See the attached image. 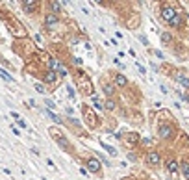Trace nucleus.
<instances>
[{"label":"nucleus","mask_w":189,"mask_h":180,"mask_svg":"<svg viewBox=\"0 0 189 180\" xmlns=\"http://www.w3.org/2000/svg\"><path fill=\"white\" fill-rule=\"evenodd\" d=\"M50 69H54V71H58L61 76H65V74H67V69L63 67V65H61L58 59H50Z\"/></svg>","instance_id":"2"},{"label":"nucleus","mask_w":189,"mask_h":180,"mask_svg":"<svg viewBox=\"0 0 189 180\" xmlns=\"http://www.w3.org/2000/svg\"><path fill=\"white\" fill-rule=\"evenodd\" d=\"M50 9H52L54 13H59L61 11V4L58 2V0H52V2H50Z\"/></svg>","instance_id":"14"},{"label":"nucleus","mask_w":189,"mask_h":180,"mask_svg":"<svg viewBox=\"0 0 189 180\" xmlns=\"http://www.w3.org/2000/svg\"><path fill=\"white\" fill-rule=\"evenodd\" d=\"M100 145H102V147H104V149H106V151H108L109 154H113V156H115V154H117V152H115V149H113V147H109L108 143H100Z\"/></svg>","instance_id":"21"},{"label":"nucleus","mask_w":189,"mask_h":180,"mask_svg":"<svg viewBox=\"0 0 189 180\" xmlns=\"http://www.w3.org/2000/svg\"><path fill=\"white\" fill-rule=\"evenodd\" d=\"M156 56L160 58V59H163V52H160V50H156Z\"/></svg>","instance_id":"27"},{"label":"nucleus","mask_w":189,"mask_h":180,"mask_svg":"<svg viewBox=\"0 0 189 180\" xmlns=\"http://www.w3.org/2000/svg\"><path fill=\"white\" fill-rule=\"evenodd\" d=\"M115 84L119 87H124V86H128V80H126V76H122V74H117L115 76Z\"/></svg>","instance_id":"10"},{"label":"nucleus","mask_w":189,"mask_h":180,"mask_svg":"<svg viewBox=\"0 0 189 180\" xmlns=\"http://www.w3.org/2000/svg\"><path fill=\"white\" fill-rule=\"evenodd\" d=\"M45 24H47V28L52 30L56 24H58V17H56V13H48L47 17H45Z\"/></svg>","instance_id":"4"},{"label":"nucleus","mask_w":189,"mask_h":180,"mask_svg":"<svg viewBox=\"0 0 189 180\" xmlns=\"http://www.w3.org/2000/svg\"><path fill=\"white\" fill-rule=\"evenodd\" d=\"M183 100H187V102H189V95H183Z\"/></svg>","instance_id":"28"},{"label":"nucleus","mask_w":189,"mask_h":180,"mask_svg":"<svg viewBox=\"0 0 189 180\" xmlns=\"http://www.w3.org/2000/svg\"><path fill=\"white\" fill-rule=\"evenodd\" d=\"M17 121H19V126L20 128H26V123H24V121H20V119H17Z\"/></svg>","instance_id":"25"},{"label":"nucleus","mask_w":189,"mask_h":180,"mask_svg":"<svg viewBox=\"0 0 189 180\" xmlns=\"http://www.w3.org/2000/svg\"><path fill=\"white\" fill-rule=\"evenodd\" d=\"M87 169H89L91 173H98V171H100V163H98V160H95V158L87 160Z\"/></svg>","instance_id":"5"},{"label":"nucleus","mask_w":189,"mask_h":180,"mask_svg":"<svg viewBox=\"0 0 189 180\" xmlns=\"http://www.w3.org/2000/svg\"><path fill=\"white\" fill-rule=\"evenodd\" d=\"M169 24H171V26H174V28H180V26H182V17L176 13L174 17H172L171 21H169Z\"/></svg>","instance_id":"11"},{"label":"nucleus","mask_w":189,"mask_h":180,"mask_svg":"<svg viewBox=\"0 0 189 180\" xmlns=\"http://www.w3.org/2000/svg\"><path fill=\"white\" fill-rule=\"evenodd\" d=\"M22 8L26 13H33L37 8V0H22Z\"/></svg>","instance_id":"3"},{"label":"nucleus","mask_w":189,"mask_h":180,"mask_svg":"<svg viewBox=\"0 0 189 180\" xmlns=\"http://www.w3.org/2000/svg\"><path fill=\"white\" fill-rule=\"evenodd\" d=\"M104 108H106V110H109V112H111V110H115V100H106Z\"/></svg>","instance_id":"19"},{"label":"nucleus","mask_w":189,"mask_h":180,"mask_svg":"<svg viewBox=\"0 0 189 180\" xmlns=\"http://www.w3.org/2000/svg\"><path fill=\"white\" fill-rule=\"evenodd\" d=\"M182 174H183L186 178H189V163H187V162L182 163Z\"/></svg>","instance_id":"16"},{"label":"nucleus","mask_w":189,"mask_h":180,"mask_svg":"<svg viewBox=\"0 0 189 180\" xmlns=\"http://www.w3.org/2000/svg\"><path fill=\"white\" fill-rule=\"evenodd\" d=\"M176 82H180L183 87H189V78H187L183 73H178V74H176Z\"/></svg>","instance_id":"8"},{"label":"nucleus","mask_w":189,"mask_h":180,"mask_svg":"<svg viewBox=\"0 0 189 180\" xmlns=\"http://www.w3.org/2000/svg\"><path fill=\"white\" fill-rule=\"evenodd\" d=\"M150 143H152V139H149V137L143 139V145H150Z\"/></svg>","instance_id":"26"},{"label":"nucleus","mask_w":189,"mask_h":180,"mask_svg":"<svg viewBox=\"0 0 189 180\" xmlns=\"http://www.w3.org/2000/svg\"><path fill=\"white\" fill-rule=\"evenodd\" d=\"M161 41H163V43H171V41H172L171 33H169V32H163V33H161Z\"/></svg>","instance_id":"17"},{"label":"nucleus","mask_w":189,"mask_h":180,"mask_svg":"<svg viewBox=\"0 0 189 180\" xmlns=\"http://www.w3.org/2000/svg\"><path fill=\"white\" fill-rule=\"evenodd\" d=\"M35 89H37V91H39V93H45V87H43V86H41V84H35Z\"/></svg>","instance_id":"23"},{"label":"nucleus","mask_w":189,"mask_h":180,"mask_svg":"<svg viewBox=\"0 0 189 180\" xmlns=\"http://www.w3.org/2000/svg\"><path fill=\"white\" fill-rule=\"evenodd\" d=\"M45 113H47V115H48L50 119H52V121H54V123H58V124L61 123V119H59L58 115H56V113H52V112H50V110H47V112H45Z\"/></svg>","instance_id":"15"},{"label":"nucleus","mask_w":189,"mask_h":180,"mask_svg":"<svg viewBox=\"0 0 189 180\" xmlns=\"http://www.w3.org/2000/svg\"><path fill=\"white\" fill-rule=\"evenodd\" d=\"M176 13H178V11H176L174 8H171V6H165V8L161 9V19H163V21H167V22H169V21H171L172 17H174Z\"/></svg>","instance_id":"1"},{"label":"nucleus","mask_w":189,"mask_h":180,"mask_svg":"<svg viewBox=\"0 0 189 180\" xmlns=\"http://www.w3.org/2000/svg\"><path fill=\"white\" fill-rule=\"evenodd\" d=\"M54 137H56V141L59 143V147L63 149V151H69V141H67V139L61 137V136H56V134H54Z\"/></svg>","instance_id":"9"},{"label":"nucleus","mask_w":189,"mask_h":180,"mask_svg":"<svg viewBox=\"0 0 189 180\" xmlns=\"http://www.w3.org/2000/svg\"><path fill=\"white\" fill-rule=\"evenodd\" d=\"M95 2H96V4H100V2H102V0H95Z\"/></svg>","instance_id":"29"},{"label":"nucleus","mask_w":189,"mask_h":180,"mask_svg":"<svg viewBox=\"0 0 189 180\" xmlns=\"http://www.w3.org/2000/svg\"><path fill=\"white\" fill-rule=\"evenodd\" d=\"M171 132H172V128L169 126V124H163V126H160V130H158V134H160V137H169L171 136Z\"/></svg>","instance_id":"6"},{"label":"nucleus","mask_w":189,"mask_h":180,"mask_svg":"<svg viewBox=\"0 0 189 180\" xmlns=\"http://www.w3.org/2000/svg\"><path fill=\"white\" fill-rule=\"evenodd\" d=\"M139 41H141L143 45H149V41H146V37H145V36H139Z\"/></svg>","instance_id":"24"},{"label":"nucleus","mask_w":189,"mask_h":180,"mask_svg":"<svg viewBox=\"0 0 189 180\" xmlns=\"http://www.w3.org/2000/svg\"><path fill=\"white\" fill-rule=\"evenodd\" d=\"M167 169H169L171 173H174V174H176V171H178V163H176V160H169V162H167Z\"/></svg>","instance_id":"13"},{"label":"nucleus","mask_w":189,"mask_h":180,"mask_svg":"<svg viewBox=\"0 0 189 180\" xmlns=\"http://www.w3.org/2000/svg\"><path fill=\"white\" fill-rule=\"evenodd\" d=\"M67 93H69V97H70V98H74V95H76V93H74V89L70 87V86H67Z\"/></svg>","instance_id":"22"},{"label":"nucleus","mask_w":189,"mask_h":180,"mask_svg":"<svg viewBox=\"0 0 189 180\" xmlns=\"http://www.w3.org/2000/svg\"><path fill=\"white\" fill-rule=\"evenodd\" d=\"M113 91H115L113 86H109V84H106V86H104V93L108 95V97H111V95H113Z\"/></svg>","instance_id":"18"},{"label":"nucleus","mask_w":189,"mask_h":180,"mask_svg":"<svg viewBox=\"0 0 189 180\" xmlns=\"http://www.w3.org/2000/svg\"><path fill=\"white\" fill-rule=\"evenodd\" d=\"M146 160H149V163H150V165H158L161 158H160V154H158V152H149Z\"/></svg>","instance_id":"7"},{"label":"nucleus","mask_w":189,"mask_h":180,"mask_svg":"<svg viewBox=\"0 0 189 180\" xmlns=\"http://www.w3.org/2000/svg\"><path fill=\"white\" fill-rule=\"evenodd\" d=\"M45 82L47 84H52V82H56V71L54 69H50V71L45 74Z\"/></svg>","instance_id":"12"},{"label":"nucleus","mask_w":189,"mask_h":180,"mask_svg":"<svg viewBox=\"0 0 189 180\" xmlns=\"http://www.w3.org/2000/svg\"><path fill=\"white\" fill-rule=\"evenodd\" d=\"M0 76H2L4 80H8V82H13V78H11V76H9V74H8L6 71H4V69H0Z\"/></svg>","instance_id":"20"}]
</instances>
